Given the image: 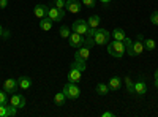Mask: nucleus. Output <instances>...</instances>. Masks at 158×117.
Segmentation results:
<instances>
[{
    "mask_svg": "<svg viewBox=\"0 0 158 117\" xmlns=\"http://www.w3.org/2000/svg\"><path fill=\"white\" fill-rule=\"evenodd\" d=\"M108 52H109V56H112V57L122 59V57L127 54V48H125L123 41L114 40L112 43H108Z\"/></svg>",
    "mask_w": 158,
    "mask_h": 117,
    "instance_id": "f257e3e1",
    "label": "nucleus"
},
{
    "mask_svg": "<svg viewBox=\"0 0 158 117\" xmlns=\"http://www.w3.org/2000/svg\"><path fill=\"white\" fill-rule=\"evenodd\" d=\"M109 38H111V33L109 30L106 29H95L94 32V41L97 46H104L109 43Z\"/></svg>",
    "mask_w": 158,
    "mask_h": 117,
    "instance_id": "f03ea898",
    "label": "nucleus"
},
{
    "mask_svg": "<svg viewBox=\"0 0 158 117\" xmlns=\"http://www.w3.org/2000/svg\"><path fill=\"white\" fill-rule=\"evenodd\" d=\"M62 92L65 94V97H67L68 100H76V98H79V95H81V90H79L76 82H67L63 86Z\"/></svg>",
    "mask_w": 158,
    "mask_h": 117,
    "instance_id": "7ed1b4c3",
    "label": "nucleus"
},
{
    "mask_svg": "<svg viewBox=\"0 0 158 117\" xmlns=\"http://www.w3.org/2000/svg\"><path fill=\"white\" fill-rule=\"evenodd\" d=\"M144 49H146V48H144V38H138L136 41L131 43L130 49H127V54L131 56V57H136V56L142 54Z\"/></svg>",
    "mask_w": 158,
    "mask_h": 117,
    "instance_id": "20e7f679",
    "label": "nucleus"
},
{
    "mask_svg": "<svg viewBox=\"0 0 158 117\" xmlns=\"http://www.w3.org/2000/svg\"><path fill=\"white\" fill-rule=\"evenodd\" d=\"M48 18H49L52 22H60V21L65 18V10H63V8H57V6H52V8H49V11H48Z\"/></svg>",
    "mask_w": 158,
    "mask_h": 117,
    "instance_id": "39448f33",
    "label": "nucleus"
},
{
    "mask_svg": "<svg viewBox=\"0 0 158 117\" xmlns=\"http://www.w3.org/2000/svg\"><path fill=\"white\" fill-rule=\"evenodd\" d=\"M71 30L76 32V33L85 35L87 30H89V24H87V21H84V19H76V21L73 22V25H71Z\"/></svg>",
    "mask_w": 158,
    "mask_h": 117,
    "instance_id": "423d86ee",
    "label": "nucleus"
},
{
    "mask_svg": "<svg viewBox=\"0 0 158 117\" xmlns=\"http://www.w3.org/2000/svg\"><path fill=\"white\" fill-rule=\"evenodd\" d=\"M81 8H82V3L79 0H67L65 2V10L68 13H71V15H77L81 11Z\"/></svg>",
    "mask_w": 158,
    "mask_h": 117,
    "instance_id": "0eeeda50",
    "label": "nucleus"
},
{
    "mask_svg": "<svg viewBox=\"0 0 158 117\" xmlns=\"http://www.w3.org/2000/svg\"><path fill=\"white\" fill-rule=\"evenodd\" d=\"M68 41H70V46L71 48H81L84 44V35L81 33H76V32H71V35L68 36Z\"/></svg>",
    "mask_w": 158,
    "mask_h": 117,
    "instance_id": "6e6552de",
    "label": "nucleus"
},
{
    "mask_svg": "<svg viewBox=\"0 0 158 117\" xmlns=\"http://www.w3.org/2000/svg\"><path fill=\"white\" fill-rule=\"evenodd\" d=\"M19 89L18 86V79H13V77H10V79H6L3 82V90L6 94H16V90Z\"/></svg>",
    "mask_w": 158,
    "mask_h": 117,
    "instance_id": "1a4fd4ad",
    "label": "nucleus"
},
{
    "mask_svg": "<svg viewBox=\"0 0 158 117\" xmlns=\"http://www.w3.org/2000/svg\"><path fill=\"white\" fill-rule=\"evenodd\" d=\"M10 103H11L13 106H16L18 109H21V108H25V103H27V100H25V97L21 95V94H15V95L11 97Z\"/></svg>",
    "mask_w": 158,
    "mask_h": 117,
    "instance_id": "9d476101",
    "label": "nucleus"
},
{
    "mask_svg": "<svg viewBox=\"0 0 158 117\" xmlns=\"http://www.w3.org/2000/svg\"><path fill=\"white\" fill-rule=\"evenodd\" d=\"M18 108L16 106H6V105H0V117H13L16 115Z\"/></svg>",
    "mask_w": 158,
    "mask_h": 117,
    "instance_id": "9b49d317",
    "label": "nucleus"
},
{
    "mask_svg": "<svg viewBox=\"0 0 158 117\" xmlns=\"http://www.w3.org/2000/svg\"><path fill=\"white\" fill-rule=\"evenodd\" d=\"M133 94H136L138 97H144V95L147 94V86H146V82H144L142 79H139V81L135 82V90H133Z\"/></svg>",
    "mask_w": 158,
    "mask_h": 117,
    "instance_id": "f8f14e48",
    "label": "nucleus"
},
{
    "mask_svg": "<svg viewBox=\"0 0 158 117\" xmlns=\"http://www.w3.org/2000/svg\"><path fill=\"white\" fill-rule=\"evenodd\" d=\"M82 79V71H79L77 68H70V71H68V82H79Z\"/></svg>",
    "mask_w": 158,
    "mask_h": 117,
    "instance_id": "ddd939ff",
    "label": "nucleus"
},
{
    "mask_svg": "<svg viewBox=\"0 0 158 117\" xmlns=\"http://www.w3.org/2000/svg\"><path fill=\"white\" fill-rule=\"evenodd\" d=\"M74 57L76 59H82V60H87L89 57H90V48H87V46H81V48H77L76 49V54H74Z\"/></svg>",
    "mask_w": 158,
    "mask_h": 117,
    "instance_id": "4468645a",
    "label": "nucleus"
},
{
    "mask_svg": "<svg viewBox=\"0 0 158 117\" xmlns=\"http://www.w3.org/2000/svg\"><path fill=\"white\" fill-rule=\"evenodd\" d=\"M48 11H49V8H48L46 5H36V6L33 8V15H35V18H38V19H43V18L48 16Z\"/></svg>",
    "mask_w": 158,
    "mask_h": 117,
    "instance_id": "2eb2a0df",
    "label": "nucleus"
},
{
    "mask_svg": "<svg viewBox=\"0 0 158 117\" xmlns=\"http://www.w3.org/2000/svg\"><path fill=\"white\" fill-rule=\"evenodd\" d=\"M18 86L22 90H29L32 87V79H30V77H27V76H21L19 79H18Z\"/></svg>",
    "mask_w": 158,
    "mask_h": 117,
    "instance_id": "dca6fc26",
    "label": "nucleus"
},
{
    "mask_svg": "<svg viewBox=\"0 0 158 117\" xmlns=\"http://www.w3.org/2000/svg\"><path fill=\"white\" fill-rule=\"evenodd\" d=\"M108 86H109L111 90H118V89L122 87V79L118 76H112L111 79H109V82H108Z\"/></svg>",
    "mask_w": 158,
    "mask_h": 117,
    "instance_id": "f3484780",
    "label": "nucleus"
},
{
    "mask_svg": "<svg viewBox=\"0 0 158 117\" xmlns=\"http://www.w3.org/2000/svg\"><path fill=\"white\" fill-rule=\"evenodd\" d=\"M52 24H54V22H52V21L46 16V18H43V19H40V29L44 30V32H48V30L52 29Z\"/></svg>",
    "mask_w": 158,
    "mask_h": 117,
    "instance_id": "a211bd4d",
    "label": "nucleus"
},
{
    "mask_svg": "<svg viewBox=\"0 0 158 117\" xmlns=\"http://www.w3.org/2000/svg\"><path fill=\"white\" fill-rule=\"evenodd\" d=\"M100 22H101V18H100L98 15H94V16H90V18L87 19V24H89L90 29H98Z\"/></svg>",
    "mask_w": 158,
    "mask_h": 117,
    "instance_id": "6ab92c4d",
    "label": "nucleus"
},
{
    "mask_svg": "<svg viewBox=\"0 0 158 117\" xmlns=\"http://www.w3.org/2000/svg\"><path fill=\"white\" fill-rule=\"evenodd\" d=\"M85 62H87V60H82V59H76V57H74V62L71 63V67H73V68H77L79 71H85V68H87Z\"/></svg>",
    "mask_w": 158,
    "mask_h": 117,
    "instance_id": "aec40b11",
    "label": "nucleus"
},
{
    "mask_svg": "<svg viewBox=\"0 0 158 117\" xmlns=\"http://www.w3.org/2000/svg\"><path fill=\"white\" fill-rule=\"evenodd\" d=\"M112 36H114V40H117V41H123L125 38H127V35H125V30H123V29H120V27L114 29V32H112Z\"/></svg>",
    "mask_w": 158,
    "mask_h": 117,
    "instance_id": "412c9836",
    "label": "nucleus"
},
{
    "mask_svg": "<svg viewBox=\"0 0 158 117\" xmlns=\"http://www.w3.org/2000/svg\"><path fill=\"white\" fill-rule=\"evenodd\" d=\"M95 90H97V94H98V95H108L111 89H109V86H108V84H104V82H100V84H97Z\"/></svg>",
    "mask_w": 158,
    "mask_h": 117,
    "instance_id": "4be33fe9",
    "label": "nucleus"
},
{
    "mask_svg": "<svg viewBox=\"0 0 158 117\" xmlns=\"http://www.w3.org/2000/svg\"><path fill=\"white\" fill-rule=\"evenodd\" d=\"M54 101H56V105L57 106H63L65 105V101H67V97H65L63 92H59L54 95Z\"/></svg>",
    "mask_w": 158,
    "mask_h": 117,
    "instance_id": "5701e85b",
    "label": "nucleus"
},
{
    "mask_svg": "<svg viewBox=\"0 0 158 117\" xmlns=\"http://www.w3.org/2000/svg\"><path fill=\"white\" fill-rule=\"evenodd\" d=\"M59 33H60V36H62V38H65V40H68V36L71 35V29L68 27V25H62L60 30H59Z\"/></svg>",
    "mask_w": 158,
    "mask_h": 117,
    "instance_id": "b1692460",
    "label": "nucleus"
},
{
    "mask_svg": "<svg viewBox=\"0 0 158 117\" xmlns=\"http://www.w3.org/2000/svg\"><path fill=\"white\" fill-rule=\"evenodd\" d=\"M125 86H127V90H128V92H131V94H133V90H135V81L133 79H131V77L130 76H127L125 77Z\"/></svg>",
    "mask_w": 158,
    "mask_h": 117,
    "instance_id": "393cba45",
    "label": "nucleus"
},
{
    "mask_svg": "<svg viewBox=\"0 0 158 117\" xmlns=\"http://www.w3.org/2000/svg\"><path fill=\"white\" fill-rule=\"evenodd\" d=\"M144 48H146L147 51H153V49H155V41H153V40H150V38L144 40Z\"/></svg>",
    "mask_w": 158,
    "mask_h": 117,
    "instance_id": "a878e982",
    "label": "nucleus"
},
{
    "mask_svg": "<svg viewBox=\"0 0 158 117\" xmlns=\"http://www.w3.org/2000/svg\"><path fill=\"white\" fill-rule=\"evenodd\" d=\"M84 46L87 48H94L95 46V41H94V36H84Z\"/></svg>",
    "mask_w": 158,
    "mask_h": 117,
    "instance_id": "bb28decb",
    "label": "nucleus"
},
{
    "mask_svg": "<svg viewBox=\"0 0 158 117\" xmlns=\"http://www.w3.org/2000/svg\"><path fill=\"white\" fill-rule=\"evenodd\" d=\"M81 3L87 8H94L97 5V0H81Z\"/></svg>",
    "mask_w": 158,
    "mask_h": 117,
    "instance_id": "cd10ccee",
    "label": "nucleus"
},
{
    "mask_svg": "<svg viewBox=\"0 0 158 117\" xmlns=\"http://www.w3.org/2000/svg\"><path fill=\"white\" fill-rule=\"evenodd\" d=\"M150 22L153 25H158V10H155L152 15H150Z\"/></svg>",
    "mask_w": 158,
    "mask_h": 117,
    "instance_id": "c85d7f7f",
    "label": "nucleus"
},
{
    "mask_svg": "<svg viewBox=\"0 0 158 117\" xmlns=\"http://www.w3.org/2000/svg\"><path fill=\"white\" fill-rule=\"evenodd\" d=\"M6 101H8L6 92L5 90H0V105H6Z\"/></svg>",
    "mask_w": 158,
    "mask_h": 117,
    "instance_id": "c756f323",
    "label": "nucleus"
},
{
    "mask_svg": "<svg viewBox=\"0 0 158 117\" xmlns=\"http://www.w3.org/2000/svg\"><path fill=\"white\" fill-rule=\"evenodd\" d=\"M65 2H67V0H54V6L65 10Z\"/></svg>",
    "mask_w": 158,
    "mask_h": 117,
    "instance_id": "7c9ffc66",
    "label": "nucleus"
},
{
    "mask_svg": "<svg viewBox=\"0 0 158 117\" xmlns=\"http://www.w3.org/2000/svg\"><path fill=\"white\" fill-rule=\"evenodd\" d=\"M131 43H133V41H131V40H130V38H128V36H127V38H125V40H123V44H125V48H127V49H130V46H131Z\"/></svg>",
    "mask_w": 158,
    "mask_h": 117,
    "instance_id": "2f4dec72",
    "label": "nucleus"
},
{
    "mask_svg": "<svg viewBox=\"0 0 158 117\" xmlns=\"http://www.w3.org/2000/svg\"><path fill=\"white\" fill-rule=\"evenodd\" d=\"M115 114L114 112H111V111H104L103 114H101V117H114Z\"/></svg>",
    "mask_w": 158,
    "mask_h": 117,
    "instance_id": "473e14b6",
    "label": "nucleus"
},
{
    "mask_svg": "<svg viewBox=\"0 0 158 117\" xmlns=\"http://www.w3.org/2000/svg\"><path fill=\"white\" fill-rule=\"evenodd\" d=\"M6 6H8V0H0V8L3 10V8H6Z\"/></svg>",
    "mask_w": 158,
    "mask_h": 117,
    "instance_id": "72a5a7b5",
    "label": "nucleus"
},
{
    "mask_svg": "<svg viewBox=\"0 0 158 117\" xmlns=\"http://www.w3.org/2000/svg\"><path fill=\"white\" fill-rule=\"evenodd\" d=\"M100 2H101L103 5H109V3L112 2V0H100Z\"/></svg>",
    "mask_w": 158,
    "mask_h": 117,
    "instance_id": "f704fd0d",
    "label": "nucleus"
},
{
    "mask_svg": "<svg viewBox=\"0 0 158 117\" xmlns=\"http://www.w3.org/2000/svg\"><path fill=\"white\" fill-rule=\"evenodd\" d=\"M155 81H158V68L155 70Z\"/></svg>",
    "mask_w": 158,
    "mask_h": 117,
    "instance_id": "c9c22d12",
    "label": "nucleus"
},
{
    "mask_svg": "<svg viewBox=\"0 0 158 117\" xmlns=\"http://www.w3.org/2000/svg\"><path fill=\"white\" fill-rule=\"evenodd\" d=\"M2 35H3V27L0 25V36H2Z\"/></svg>",
    "mask_w": 158,
    "mask_h": 117,
    "instance_id": "e433bc0d",
    "label": "nucleus"
},
{
    "mask_svg": "<svg viewBox=\"0 0 158 117\" xmlns=\"http://www.w3.org/2000/svg\"><path fill=\"white\" fill-rule=\"evenodd\" d=\"M155 86H156V90H158V81H155Z\"/></svg>",
    "mask_w": 158,
    "mask_h": 117,
    "instance_id": "4c0bfd02",
    "label": "nucleus"
}]
</instances>
